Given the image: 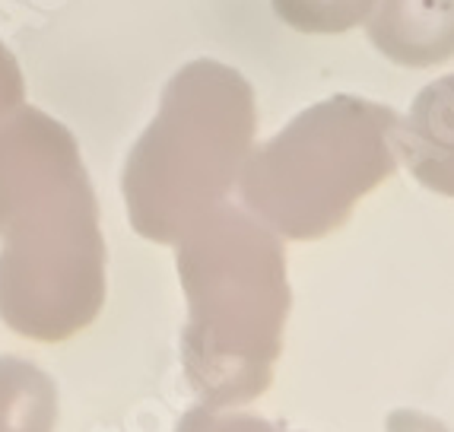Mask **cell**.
<instances>
[{"instance_id":"1","label":"cell","mask_w":454,"mask_h":432,"mask_svg":"<svg viewBox=\"0 0 454 432\" xmlns=\"http://www.w3.org/2000/svg\"><path fill=\"white\" fill-rule=\"evenodd\" d=\"M0 318L32 341H67L106 302V239L74 134L20 106L0 122Z\"/></svg>"},{"instance_id":"2","label":"cell","mask_w":454,"mask_h":432,"mask_svg":"<svg viewBox=\"0 0 454 432\" xmlns=\"http://www.w3.org/2000/svg\"><path fill=\"white\" fill-rule=\"evenodd\" d=\"M188 302L182 363L207 407H245L264 395L289 318L280 235L245 207L223 204L175 242Z\"/></svg>"},{"instance_id":"3","label":"cell","mask_w":454,"mask_h":432,"mask_svg":"<svg viewBox=\"0 0 454 432\" xmlns=\"http://www.w3.org/2000/svg\"><path fill=\"white\" fill-rule=\"evenodd\" d=\"M254 96L239 70L216 61L178 70L124 162L130 226L150 242L175 245L229 204L254 150Z\"/></svg>"},{"instance_id":"4","label":"cell","mask_w":454,"mask_h":432,"mask_svg":"<svg viewBox=\"0 0 454 432\" xmlns=\"http://www.w3.org/2000/svg\"><path fill=\"white\" fill-rule=\"evenodd\" d=\"M401 118L379 102L333 96L251 150L239 178L242 204L280 239L340 229L372 188L397 169Z\"/></svg>"},{"instance_id":"5","label":"cell","mask_w":454,"mask_h":432,"mask_svg":"<svg viewBox=\"0 0 454 432\" xmlns=\"http://www.w3.org/2000/svg\"><path fill=\"white\" fill-rule=\"evenodd\" d=\"M369 38L385 58L432 67L454 54V0H375Z\"/></svg>"},{"instance_id":"6","label":"cell","mask_w":454,"mask_h":432,"mask_svg":"<svg viewBox=\"0 0 454 432\" xmlns=\"http://www.w3.org/2000/svg\"><path fill=\"white\" fill-rule=\"evenodd\" d=\"M397 156L423 188L454 198V74L417 96L397 128Z\"/></svg>"},{"instance_id":"7","label":"cell","mask_w":454,"mask_h":432,"mask_svg":"<svg viewBox=\"0 0 454 432\" xmlns=\"http://www.w3.org/2000/svg\"><path fill=\"white\" fill-rule=\"evenodd\" d=\"M58 429V388L35 363L0 357V432Z\"/></svg>"},{"instance_id":"8","label":"cell","mask_w":454,"mask_h":432,"mask_svg":"<svg viewBox=\"0 0 454 432\" xmlns=\"http://www.w3.org/2000/svg\"><path fill=\"white\" fill-rule=\"evenodd\" d=\"M375 0H273L283 23L299 32H347L369 20Z\"/></svg>"},{"instance_id":"9","label":"cell","mask_w":454,"mask_h":432,"mask_svg":"<svg viewBox=\"0 0 454 432\" xmlns=\"http://www.w3.org/2000/svg\"><path fill=\"white\" fill-rule=\"evenodd\" d=\"M175 432H286L261 417L242 413L239 407H207L197 404L178 420Z\"/></svg>"},{"instance_id":"10","label":"cell","mask_w":454,"mask_h":432,"mask_svg":"<svg viewBox=\"0 0 454 432\" xmlns=\"http://www.w3.org/2000/svg\"><path fill=\"white\" fill-rule=\"evenodd\" d=\"M20 106H26V83L23 70L16 64L13 51L0 42V122L13 114Z\"/></svg>"},{"instance_id":"11","label":"cell","mask_w":454,"mask_h":432,"mask_svg":"<svg viewBox=\"0 0 454 432\" xmlns=\"http://www.w3.org/2000/svg\"><path fill=\"white\" fill-rule=\"evenodd\" d=\"M387 432H448L445 423L426 417L419 410H397L387 420Z\"/></svg>"}]
</instances>
